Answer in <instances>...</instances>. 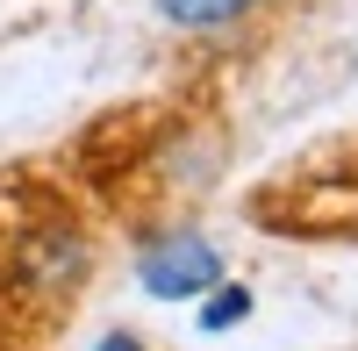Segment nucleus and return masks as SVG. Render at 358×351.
Segmentation results:
<instances>
[{
  "label": "nucleus",
  "mask_w": 358,
  "mask_h": 351,
  "mask_svg": "<svg viewBox=\"0 0 358 351\" xmlns=\"http://www.w3.org/2000/svg\"><path fill=\"white\" fill-rule=\"evenodd\" d=\"M101 351H143V344H136V337L122 330V337H101Z\"/></svg>",
  "instance_id": "nucleus-5"
},
{
  "label": "nucleus",
  "mask_w": 358,
  "mask_h": 351,
  "mask_svg": "<svg viewBox=\"0 0 358 351\" xmlns=\"http://www.w3.org/2000/svg\"><path fill=\"white\" fill-rule=\"evenodd\" d=\"M86 266H94V244H86V229L50 215V222H29L22 237L8 244V287L22 301H72Z\"/></svg>",
  "instance_id": "nucleus-1"
},
{
  "label": "nucleus",
  "mask_w": 358,
  "mask_h": 351,
  "mask_svg": "<svg viewBox=\"0 0 358 351\" xmlns=\"http://www.w3.org/2000/svg\"><path fill=\"white\" fill-rule=\"evenodd\" d=\"M258 8V0H158V15L172 29H229V22H244Z\"/></svg>",
  "instance_id": "nucleus-3"
},
{
  "label": "nucleus",
  "mask_w": 358,
  "mask_h": 351,
  "mask_svg": "<svg viewBox=\"0 0 358 351\" xmlns=\"http://www.w3.org/2000/svg\"><path fill=\"white\" fill-rule=\"evenodd\" d=\"M244 315H251V294H244V287H222V294H208L201 330H229V323H244Z\"/></svg>",
  "instance_id": "nucleus-4"
},
{
  "label": "nucleus",
  "mask_w": 358,
  "mask_h": 351,
  "mask_svg": "<svg viewBox=\"0 0 358 351\" xmlns=\"http://www.w3.org/2000/svg\"><path fill=\"white\" fill-rule=\"evenodd\" d=\"M136 280L151 287L158 301H201L208 287H222V251L201 237V229H172V237L143 244Z\"/></svg>",
  "instance_id": "nucleus-2"
}]
</instances>
